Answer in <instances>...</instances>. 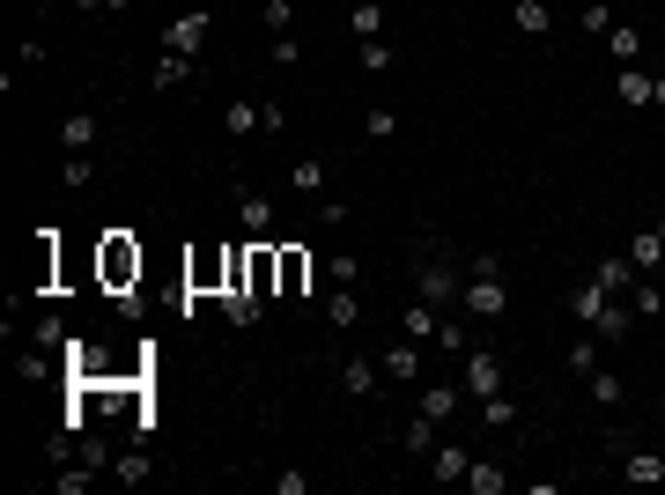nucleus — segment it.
I'll list each match as a JSON object with an SVG mask.
<instances>
[{
	"instance_id": "nucleus-20",
	"label": "nucleus",
	"mask_w": 665,
	"mask_h": 495,
	"mask_svg": "<svg viewBox=\"0 0 665 495\" xmlns=\"http://www.w3.org/2000/svg\"><path fill=\"white\" fill-rule=\"evenodd\" d=\"M606 52H614L621 67H636V60H643V30H629V23H614V30H606Z\"/></svg>"
},
{
	"instance_id": "nucleus-39",
	"label": "nucleus",
	"mask_w": 665,
	"mask_h": 495,
	"mask_svg": "<svg viewBox=\"0 0 665 495\" xmlns=\"http://www.w3.org/2000/svg\"><path fill=\"white\" fill-rule=\"evenodd\" d=\"M259 15H266V30H274V37H281V30H289V23H296V0H259Z\"/></svg>"
},
{
	"instance_id": "nucleus-3",
	"label": "nucleus",
	"mask_w": 665,
	"mask_h": 495,
	"mask_svg": "<svg viewBox=\"0 0 665 495\" xmlns=\"http://www.w3.org/2000/svg\"><path fill=\"white\" fill-rule=\"evenodd\" d=\"M104 281H111V289L141 281V244H133V237H119V230L104 237Z\"/></svg>"
},
{
	"instance_id": "nucleus-17",
	"label": "nucleus",
	"mask_w": 665,
	"mask_h": 495,
	"mask_svg": "<svg viewBox=\"0 0 665 495\" xmlns=\"http://www.w3.org/2000/svg\"><path fill=\"white\" fill-rule=\"evenodd\" d=\"M89 141H97V119H89V111L60 119V148H67V156H89Z\"/></svg>"
},
{
	"instance_id": "nucleus-38",
	"label": "nucleus",
	"mask_w": 665,
	"mask_h": 495,
	"mask_svg": "<svg viewBox=\"0 0 665 495\" xmlns=\"http://www.w3.org/2000/svg\"><path fill=\"white\" fill-rule=\"evenodd\" d=\"M326 274H333V289H355V281H363V259H355V252H333Z\"/></svg>"
},
{
	"instance_id": "nucleus-29",
	"label": "nucleus",
	"mask_w": 665,
	"mask_h": 495,
	"mask_svg": "<svg viewBox=\"0 0 665 495\" xmlns=\"http://www.w3.org/2000/svg\"><path fill=\"white\" fill-rule=\"evenodd\" d=\"M436 348H444V355H466V348H473L466 318H436Z\"/></svg>"
},
{
	"instance_id": "nucleus-43",
	"label": "nucleus",
	"mask_w": 665,
	"mask_h": 495,
	"mask_svg": "<svg viewBox=\"0 0 665 495\" xmlns=\"http://www.w3.org/2000/svg\"><path fill=\"white\" fill-rule=\"evenodd\" d=\"M52 488H60V495H82V488H89V466L74 459V473H52Z\"/></svg>"
},
{
	"instance_id": "nucleus-22",
	"label": "nucleus",
	"mask_w": 665,
	"mask_h": 495,
	"mask_svg": "<svg viewBox=\"0 0 665 495\" xmlns=\"http://www.w3.org/2000/svg\"><path fill=\"white\" fill-rule=\"evenodd\" d=\"M289 185H296L303 200H318V193H326V163H318V156H303V163L289 170Z\"/></svg>"
},
{
	"instance_id": "nucleus-41",
	"label": "nucleus",
	"mask_w": 665,
	"mask_h": 495,
	"mask_svg": "<svg viewBox=\"0 0 665 495\" xmlns=\"http://www.w3.org/2000/svg\"><path fill=\"white\" fill-rule=\"evenodd\" d=\"M15 377H23V385H45L52 363H45V355H15Z\"/></svg>"
},
{
	"instance_id": "nucleus-23",
	"label": "nucleus",
	"mask_w": 665,
	"mask_h": 495,
	"mask_svg": "<svg viewBox=\"0 0 665 495\" xmlns=\"http://www.w3.org/2000/svg\"><path fill=\"white\" fill-rule=\"evenodd\" d=\"M30 340H37V348H74V333H67V318H60V311H45V318H37V326H30Z\"/></svg>"
},
{
	"instance_id": "nucleus-18",
	"label": "nucleus",
	"mask_w": 665,
	"mask_h": 495,
	"mask_svg": "<svg viewBox=\"0 0 665 495\" xmlns=\"http://www.w3.org/2000/svg\"><path fill=\"white\" fill-rule=\"evenodd\" d=\"M355 318H363V296H355V289H333V296H326V326H333V333H348Z\"/></svg>"
},
{
	"instance_id": "nucleus-28",
	"label": "nucleus",
	"mask_w": 665,
	"mask_h": 495,
	"mask_svg": "<svg viewBox=\"0 0 665 495\" xmlns=\"http://www.w3.org/2000/svg\"><path fill=\"white\" fill-rule=\"evenodd\" d=\"M562 363H569V370H577V377H592V370H599V333H584V340H569V355H562Z\"/></svg>"
},
{
	"instance_id": "nucleus-8",
	"label": "nucleus",
	"mask_w": 665,
	"mask_h": 495,
	"mask_svg": "<svg viewBox=\"0 0 665 495\" xmlns=\"http://www.w3.org/2000/svg\"><path fill=\"white\" fill-rule=\"evenodd\" d=\"M377 385H385V363H370V355H348V363H340V392L377 399Z\"/></svg>"
},
{
	"instance_id": "nucleus-34",
	"label": "nucleus",
	"mask_w": 665,
	"mask_h": 495,
	"mask_svg": "<svg viewBox=\"0 0 665 495\" xmlns=\"http://www.w3.org/2000/svg\"><path fill=\"white\" fill-rule=\"evenodd\" d=\"M111 473H119L126 488H141V481H148L156 466H148V451H126V459H111Z\"/></svg>"
},
{
	"instance_id": "nucleus-7",
	"label": "nucleus",
	"mask_w": 665,
	"mask_h": 495,
	"mask_svg": "<svg viewBox=\"0 0 665 495\" xmlns=\"http://www.w3.org/2000/svg\"><path fill=\"white\" fill-rule=\"evenodd\" d=\"M592 281H599L606 296H629V289H636L643 274H636V259H629V252H606V259L592 266Z\"/></svg>"
},
{
	"instance_id": "nucleus-6",
	"label": "nucleus",
	"mask_w": 665,
	"mask_h": 495,
	"mask_svg": "<svg viewBox=\"0 0 665 495\" xmlns=\"http://www.w3.org/2000/svg\"><path fill=\"white\" fill-rule=\"evenodd\" d=\"M466 392H473V399H496V392H503V355L466 348Z\"/></svg>"
},
{
	"instance_id": "nucleus-37",
	"label": "nucleus",
	"mask_w": 665,
	"mask_h": 495,
	"mask_svg": "<svg viewBox=\"0 0 665 495\" xmlns=\"http://www.w3.org/2000/svg\"><path fill=\"white\" fill-rule=\"evenodd\" d=\"M185 74H193V60L170 52V60H156V89H185Z\"/></svg>"
},
{
	"instance_id": "nucleus-26",
	"label": "nucleus",
	"mask_w": 665,
	"mask_h": 495,
	"mask_svg": "<svg viewBox=\"0 0 665 495\" xmlns=\"http://www.w3.org/2000/svg\"><path fill=\"white\" fill-rule=\"evenodd\" d=\"M436 429H444V422H429V414L414 407V422H407V451H414V459H429V451H436Z\"/></svg>"
},
{
	"instance_id": "nucleus-48",
	"label": "nucleus",
	"mask_w": 665,
	"mask_h": 495,
	"mask_svg": "<svg viewBox=\"0 0 665 495\" xmlns=\"http://www.w3.org/2000/svg\"><path fill=\"white\" fill-rule=\"evenodd\" d=\"M584 8H592V0H584Z\"/></svg>"
},
{
	"instance_id": "nucleus-15",
	"label": "nucleus",
	"mask_w": 665,
	"mask_h": 495,
	"mask_svg": "<svg viewBox=\"0 0 665 495\" xmlns=\"http://www.w3.org/2000/svg\"><path fill=\"white\" fill-rule=\"evenodd\" d=\"M599 311H606V289H599V281H577V289H569V318L592 333V318H599Z\"/></svg>"
},
{
	"instance_id": "nucleus-9",
	"label": "nucleus",
	"mask_w": 665,
	"mask_h": 495,
	"mask_svg": "<svg viewBox=\"0 0 665 495\" xmlns=\"http://www.w3.org/2000/svg\"><path fill=\"white\" fill-rule=\"evenodd\" d=\"M311 289V252L303 244H281V289L274 296H303Z\"/></svg>"
},
{
	"instance_id": "nucleus-31",
	"label": "nucleus",
	"mask_w": 665,
	"mask_h": 495,
	"mask_svg": "<svg viewBox=\"0 0 665 495\" xmlns=\"http://www.w3.org/2000/svg\"><path fill=\"white\" fill-rule=\"evenodd\" d=\"M584 385H592V399H599L606 414H614L621 399H629V392H621V377H614V370H592V377H584Z\"/></svg>"
},
{
	"instance_id": "nucleus-35",
	"label": "nucleus",
	"mask_w": 665,
	"mask_h": 495,
	"mask_svg": "<svg viewBox=\"0 0 665 495\" xmlns=\"http://www.w3.org/2000/svg\"><path fill=\"white\" fill-rule=\"evenodd\" d=\"M252 126H259V104H230L222 111V133H230V141H244Z\"/></svg>"
},
{
	"instance_id": "nucleus-12",
	"label": "nucleus",
	"mask_w": 665,
	"mask_h": 495,
	"mask_svg": "<svg viewBox=\"0 0 665 495\" xmlns=\"http://www.w3.org/2000/svg\"><path fill=\"white\" fill-rule=\"evenodd\" d=\"M629 259H636V274H658V266H665V222L629 237Z\"/></svg>"
},
{
	"instance_id": "nucleus-13",
	"label": "nucleus",
	"mask_w": 665,
	"mask_h": 495,
	"mask_svg": "<svg viewBox=\"0 0 665 495\" xmlns=\"http://www.w3.org/2000/svg\"><path fill=\"white\" fill-rule=\"evenodd\" d=\"M466 466H473L466 444H436L429 451V481H466Z\"/></svg>"
},
{
	"instance_id": "nucleus-36",
	"label": "nucleus",
	"mask_w": 665,
	"mask_h": 495,
	"mask_svg": "<svg viewBox=\"0 0 665 495\" xmlns=\"http://www.w3.org/2000/svg\"><path fill=\"white\" fill-rule=\"evenodd\" d=\"M363 67H370V74H392V67H399V52L385 45V37H363Z\"/></svg>"
},
{
	"instance_id": "nucleus-16",
	"label": "nucleus",
	"mask_w": 665,
	"mask_h": 495,
	"mask_svg": "<svg viewBox=\"0 0 665 495\" xmlns=\"http://www.w3.org/2000/svg\"><path fill=\"white\" fill-rule=\"evenodd\" d=\"M614 97L629 104V111H643V104H651V74H643V67H621V74H614Z\"/></svg>"
},
{
	"instance_id": "nucleus-42",
	"label": "nucleus",
	"mask_w": 665,
	"mask_h": 495,
	"mask_svg": "<svg viewBox=\"0 0 665 495\" xmlns=\"http://www.w3.org/2000/svg\"><path fill=\"white\" fill-rule=\"evenodd\" d=\"M274 495H311V473H296V466H281V473H274Z\"/></svg>"
},
{
	"instance_id": "nucleus-45",
	"label": "nucleus",
	"mask_w": 665,
	"mask_h": 495,
	"mask_svg": "<svg viewBox=\"0 0 665 495\" xmlns=\"http://www.w3.org/2000/svg\"><path fill=\"white\" fill-rule=\"evenodd\" d=\"M74 8H141V0H74Z\"/></svg>"
},
{
	"instance_id": "nucleus-1",
	"label": "nucleus",
	"mask_w": 665,
	"mask_h": 495,
	"mask_svg": "<svg viewBox=\"0 0 665 495\" xmlns=\"http://www.w3.org/2000/svg\"><path fill=\"white\" fill-rule=\"evenodd\" d=\"M459 311H466V318H488V326H496V318L510 311V289H503V274H466V289H459Z\"/></svg>"
},
{
	"instance_id": "nucleus-40",
	"label": "nucleus",
	"mask_w": 665,
	"mask_h": 495,
	"mask_svg": "<svg viewBox=\"0 0 665 495\" xmlns=\"http://www.w3.org/2000/svg\"><path fill=\"white\" fill-rule=\"evenodd\" d=\"M60 178L74 185V193H82V185H97V163H89V156H67V170H60Z\"/></svg>"
},
{
	"instance_id": "nucleus-46",
	"label": "nucleus",
	"mask_w": 665,
	"mask_h": 495,
	"mask_svg": "<svg viewBox=\"0 0 665 495\" xmlns=\"http://www.w3.org/2000/svg\"><path fill=\"white\" fill-rule=\"evenodd\" d=\"M651 104L665 111V74H651Z\"/></svg>"
},
{
	"instance_id": "nucleus-10",
	"label": "nucleus",
	"mask_w": 665,
	"mask_h": 495,
	"mask_svg": "<svg viewBox=\"0 0 665 495\" xmlns=\"http://www.w3.org/2000/svg\"><path fill=\"white\" fill-rule=\"evenodd\" d=\"M237 222H244V230H252V237H274V200L244 185V193H237Z\"/></svg>"
},
{
	"instance_id": "nucleus-47",
	"label": "nucleus",
	"mask_w": 665,
	"mask_h": 495,
	"mask_svg": "<svg viewBox=\"0 0 665 495\" xmlns=\"http://www.w3.org/2000/svg\"><path fill=\"white\" fill-rule=\"evenodd\" d=\"M658 289H665V266H658Z\"/></svg>"
},
{
	"instance_id": "nucleus-27",
	"label": "nucleus",
	"mask_w": 665,
	"mask_h": 495,
	"mask_svg": "<svg viewBox=\"0 0 665 495\" xmlns=\"http://www.w3.org/2000/svg\"><path fill=\"white\" fill-rule=\"evenodd\" d=\"M466 488H473V495H503V488H510V473H503V466H481V459H473V466H466Z\"/></svg>"
},
{
	"instance_id": "nucleus-30",
	"label": "nucleus",
	"mask_w": 665,
	"mask_h": 495,
	"mask_svg": "<svg viewBox=\"0 0 665 495\" xmlns=\"http://www.w3.org/2000/svg\"><path fill=\"white\" fill-rule=\"evenodd\" d=\"M481 422H488V429H518V399H510V392L481 399Z\"/></svg>"
},
{
	"instance_id": "nucleus-24",
	"label": "nucleus",
	"mask_w": 665,
	"mask_h": 495,
	"mask_svg": "<svg viewBox=\"0 0 665 495\" xmlns=\"http://www.w3.org/2000/svg\"><path fill=\"white\" fill-rule=\"evenodd\" d=\"M422 414H429V422H451V414H459V385H429L422 392Z\"/></svg>"
},
{
	"instance_id": "nucleus-4",
	"label": "nucleus",
	"mask_w": 665,
	"mask_h": 495,
	"mask_svg": "<svg viewBox=\"0 0 665 495\" xmlns=\"http://www.w3.org/2000/svg\"><path fill=\"white\" fill-rule=\"evenodd\" d=\"M414 289H422V296L436 303V311H444V303H459V289H466V274H459V266H444V259H429L422 274H414Z\"/></svg>"
},
{
	"instance_id": "nucleus-25",
	"label": "nucleus",
	"mask_w": 665,
	"mask_h": 495,
	"mask_svg": "<svg viewBox=\"0 0 665 495\" xmlns=\"http://www.w3.org/2000/svg\"><path fill=\"white\" fill-rule=\"evenodd\" d=\"M510 15H518V30H525V37H547V30H555V15H547V0H518V8H510Z\"/></svg>"
},
{
	"instance_id": "nucleus-11",
	"label": "nucleus",
	"mask_w": 665,
	"mask_h": 495,
	"mask_svg": "<svg viewBox=\"0 0 665 495\" xmlns=\"http://www.w3.org/2000/svg\"><path fill=\"white\" fill-rule=\"evenodd\" d=\"M621 481L651 488V481H665V459H658V451H643V444H629V451H621Z\"/></svg>"
},
{
	"instance_id": "nucleus-44",
	"label": "nucleus",
	"mask_w": 665,
	"mask_h": 495,
	"mask_svg": "<svg viewBox=\"0 0 665 495\" xmlns=\"http://www.w3.org/2000/svg\"><path fill=\"white\" fill-rule=\"evenodd\" d=\"M399 133V111H370V141H392Z\"/></svg>"
},
{
	"instance_id": "nucleus-21",
	"label": "nucleus",
	"mask_w": 665,
	"mask_h": 495,
	"mask_svg": "<svg viewBox=\"0 0 665 495\" xmlns=\"http://www.w3.org/2000/svg\"><path fill=\"white\" fill-rule=\"evenodd\" d=\"M222 311H230V326H259L266 296H252V289H230V296H222Z\"/></svg>"
},
{
	"instance_id": "nucleus-32",
	"label": "nucleus",
	"mask_w": 665,
	"mask_h": 495,
	"mask_svg": "<svg viewBox=\"0 0 665 495\" xmlns=\"http://www.w3.org/2000/svg\"><path fill=\"white\" fill-rule=\"evenodd\" d=\"M629 311H636V318H658V311H665V289H658V281H636V289H629Z\"/></svg>"
},
{
	"instance_id": "nucleus-14",
	"label": "nucleus",
	"mask_w": 665,
	"mask_h": 495,
	"mask_svg": "<svg viewBox=\"0 0 665 495\" xmlns=\"http://www.w3.org/2000/svg\"><path fill=\"white\" fill-rule=\"evenodd\" d=\"M592 333H599V340H629V333H636V311H629L621 296H606V311L592 318Z\"/></svg>"
},
{
	"instance_id": "nucleus-5",
	"label": "nucleus",
	"mask_w": 665,
	"mask_h": 495,
	"mask_svg": "<svg viewBox=\"0 0 665 495\" xmlns=\"http://www.w3.org/2000/svg\"><path fill=\"white\" fill-rule=\"evenodd\" d=\"M377 363H385V377H392V385H414V377H422V340H407V333H399L392 348H377Z\"/></svg>"
},
{
	"instance_id": "nucleus-2",
	"label": "nucleus",
	"mask_w": 665,
	"mask_h": 495,
	"mask_svg": "<svg viewBox=\"0 0 665 495\" xmlns=\"http://www.w3.org/2000/svg\"><path fill=\"white\" fill-rule=\"evenodd\" d=\"M207 37H215V15L193 8V15H170L163 23V52H185V60H200L207 52Z\"/></svg>"
},
{
	"instance_id": "nucleus-33",
	"label": "nucleus",
	"mask_w": 665,
	"mask_h": 495,
	"mask_svg": "<svg viewBox=\"0 0 665 495\" xmlns=\"http://www.w3.org/2000/svg\"><path fill=\"white\" fill-rule=\"evenodd\" d=\"M348 30H355V37H385V8H377V0H363V8L348 15Z\"/></svg>"
},
{
	"instance_id": "nucleus-19",
	"label": "nucleus",
	"mask_w": 665,
	"mask_h": 495,
	"mask_svg": "<svg viewBox=\"0 0 665 495\" xmlns=\"http://www.w3.org/2000/svg\"><path fill=\"white\" fill-rule=\"evenodd\" d=\"M399 333L429 348V340H436V303H407V311H399Z\"/></svg>"
}]
</instances>
